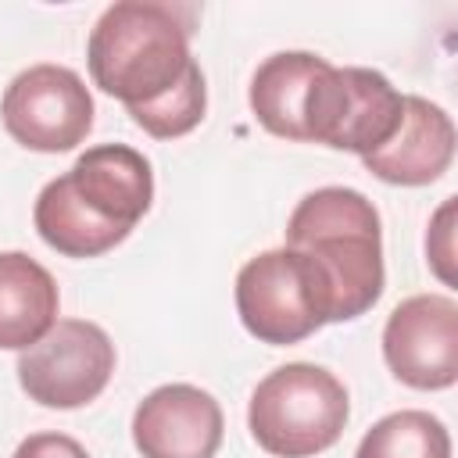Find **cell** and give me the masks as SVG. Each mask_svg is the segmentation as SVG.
<instances>
[{
  "label": "cell",
  "instance_id": "obj_6",
  "mask_svg": "<svg viewBox=\"0 0 458 458\" xmlns=\"http://www.w3.org/2000/svg\"><path fill=\"white\" fill-rule=\"evenodd\" d=\"M114 372L111 336L86 318H57L18 358L21 390L43 408H82Z\"/></svg>",
  "mask_w": 458,
  "mask_h": 458
},
{
  "label": "cell",
  "instance_id": "obj_3",
  "mask_svg": "<svg viewBox=\"0 0 458 458\" xmlns=\"http://www.w3.org/2000/svg\"><path fill=\"white\" fill-rule=\"evenodd\" d=\"M347 411V390L329 369L290 361L254 386L247 426L268 454L311 458L340 440Z\"/></svg>",
  "mask_w": 458,
  "mask_h": 458
},
{
  "label": "cell",
  "instance_id": "obj_12",
  "mask_svg": "<svg viewBox=\"0 0 458 458\" xmlns=\"http://www.w3.org/2000/svg\"><path fill=\"white\" fill-rule=\"evenodd\" d=\"M57 283L25 250H0V351L32 347L57 322Z\"/></svg>",
  "mask_w": 458,
  "mask_h": 458
},
{
  "label": "cell",
  "instance_id": "obj_17",
  "mask_svg": "<svg viewBox=\"0 0 458 458\" xmlns=\"http://www.w3.org/2000/svg\"><path fill=\"white\" fill-rule=\"evenodd\" d=\"M451 215H454V197L444 200V208L437 211L429 233H426V254H429V261H433V268L444 283H454V272H451V258H454V250H451Z\"/></svg>",
  "mask_w": 458,
  "mask_h": 458
},
{
  "label": "cell",
  "instance_id": "obj_7",
  "mask_svg": "<svg viewBox=\"0 0 458 458\" xmlns=\"http://www.w3.org/2000/svg\"><path fill=\"white\" fill-rule=\"evenodd\" d=\"M4 129L29 150L61 154L93 129V97L64 64H32L11 79L0 100Z\"/></svg>",
  "mask_w": 458,
  "mask_h": 458
},
{
  "label": "cell",
  "instance_id": "obj_9",
  "mask_svg": "<svg viewBox=\"0 0 458 458\" xmlns=\"http://www.w3.org/2000/svg\"><path fill=\"white\" fill-rule=\"evenodd\" d=\"M132 444L143 458H215L222 408L200 386L165 383L136 404Z\"/></svg>",
  "mask_w": 458,
  "mask_h": 458
},
{
  "label": "cell",
  "instance_id": "obj_1",
  "mask_svg": "<svg viewBox=\"0 0 458 458\" xmlns=\"http://www.w3.org/2000/svg\"><path fill=\"white\" fill-rule=\"evenodd\" d=\"M190 32L193 29L182 7L154 0L111 4L89 32V75L129 111L150 107L165 100L197 64L190 57Z\"/></svg>",
  "mask_w": 458,
  "mask_h": 458
},
{
  "label": "cell",
  "instance_id": "obj_14",
  "mask_svg": "<svg viewBox=\"0 0 458 458\" xmlns=\"http://www.w3.org/2000/svg\"><path fill=\"white\" fill-rule=\"evenodd\" d=\"M36 233L43 236L47 247H54L64 258H97L104 250H111L114 243H122L129 233L114 229L100 218H93L68 190L64 175L50 179L39 197H36V211H32Z\"/></svg>",
  "mask_w": 458,
  "mask_h": 458
},
{
  "label": "cell",
  "instance_id": "obj_8",
  "mask_svg": "<svg viewBox=\"0 0 458 458\" xmlns=\"http://www.w3.org/2000/svg\"><path fill=\"white\" fill-rule=\"evenodd\" d=\"M390 372L415 390H444L458 379V304L444 293L401 301L383 326Z\"/></svg>",
  "mask_w": 458,
  "mask_h": 458
},
{
  "label": "cell",
  "instance_id": "obj_2",
  "mask_svg": "<svg viewBox=\"0 0 458 458\" xmlns=\"http://www.w3.org/2000/svg\"><path fill=\"white\" fill-rule=\"evenodd\" d=\"M286 247L308 250L329 276L333 322L365 315L383 293V233L372 200L351 186L311 190L286 222Z\"/></svg>",
  "mask_w": 458,
  "mask_h": 458
},
{
  "label": "cell",
  "instance_id": "obj_11",
  "mask_svg": "<svg viewBox=\"0 0 458 458\" xmlns=\"http://www.w3.org/2000/svg\"><path fill=\"white\" fill-rule=\"evenodd\" d=\"M454 157V125L451 114L426 97H404V114L397 132L372 154L365 168L394 186H426L447 172Z\"/></svg>",
  "mask_w": 458,
  "mask_h": 458
},
{
  "label": "cell",
  "instance_id": "obj_16",
  "mask_svg": "<svg viewBox=\"0 0 458 458\" xmlns=\"http://www.w3.org/2000/svg\"><path fill=\"white\" fill-rule=\"evenodd\" d=\"M204 107H208V89H204V72L200 64H193L186 72V79L157 104L150 107H140V111H129L132 122L150 132L154 140H175V136H186L190 129L200 125L204 118Z\"/></svg>",
  "mask_w": 458,
  "mask_h": 458
},
{
  "label": "cell",
  "instance_id": "obj_5",
  "mask_svg": "<svg viewBox=\"0 0 458 458\" xmlns=\"http://www.w3.org/2000/svg\"><path fill=\"white\" fill-rule=\"evenodd\" d=\"M401 114L404 97L390 86L386 75L372 68L326 64L308 93L304 140L365 157L397 132Z\"/></svg>",
  "mask_w": 458,
  "mask_h": 458
},
{
  "label": "cell",
  "instance_id": "obj_13",
  "mask_svg": "<svg viewBox=\"0 0 458 458\" xmlns=\"http://www.w3.org/2000/svg\"><path fill=\"white\" fill-rule=\"evenodd\" d=\"M329 61L308 50H279L265 57L250 79V111L258 122L283 140H304V107L311 82Z\"/></svg>",
  "mask_w": 458,
  "mask_h": 458
},
{
  "label": "cell",
  "instance_id": "obj_10",
  "mask_svg": "<svg viewBox=\"0 0 458 458\" xmlns=\"http://www.w3.org/2000/svg\"><path fill=\"white\" fill-rule=\"evenodd\" d=\"M72 197L100 222L132 233L154 200L150 161L125 143H100L75 157L64 172Z\"/></svg>",
  "mask_w": 458,
  "mask_h": 458
},
{
  "label": "cell",
  "instance_id": "obj_4",
  "mask_svg": "<svg viewBox=\"0 0 458 458\" xmlns=\"http://www.w3.org/2000/svg\"><path fill=\"white\" fill-rule=\"evenodd\" d=\"M236 311L250 336L286 347L333 322V286L308 250H261L236 276Z\"/></svg>",
  "mask_w": 458,
  "mask_h": 458
},
{
  "label": "cell",
  "instance_id": "obj_15",
  "mask_svg": "<svg viewBox=\"0 0 458 458\" xmlns=\"http://www.w3.org/2000/svg\"><path fill=\"white\" fill-rule=\"evenodd\" d=\"M354 458H451L447 426L419 408L383 415L358 444Z\"/></svg>",
  "mask_w": 458,
  "mask_h": 458
},
{
  "label": "cell",
  "instance_id": "obj_18",
  "mask_svg": "<svg viewBox=\"0 0 458 458\" xmlns=\"http://www.w3.org/2000/svg\"><path fill=\"white\" fill-rule=\"evenodd\" d=\"M11 458H89V454L68 433H32L18 444V451Z\"/></svg>",
  "mask_w": 458,
  "mask_h": 458
}]
</instances>
